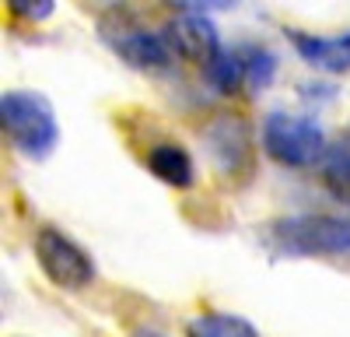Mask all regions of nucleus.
Listing matches in <instances>:
<instances>
[{"label":"nucleus","mask_w":350,"mask_h":337,"mask_svg":"<svg viewBox=\"0 0 350 337\" xmlns=\"http://www.w3.org/2000/svg\"><path fill=\"white\" fill-rule=\"evenodd\" d=\"M259 239L277 260L343 257V253H350V218L326 214V211L287 214V218H273L270 225H262Z\"/></svg>","instance_id":"f257e3e1"},{"label":"nucleus","mask_w":350,"mask_h":337,"mask_svg":"<svg viewBox=\"0 0 350 337\" xmlns=\"http://www.w3.org/2000/svg\"><path fill=\"white\" fill-rule=\"evenodd\" d=\"M0 127L28 158H49L53 148L60 145V123H56L53 102L28 88H11L0 95Z\"/></svg>","instance_id":"f03ea898"},{"label":"nucleus","mask_w":350,"mask_h":337,"mask_svg":"<svg viewBox=\"0 0 350 337\" xmlns=\"http://www.w3.org/2000/svg\"><path fill=\"white\" fill-rule=\"evenodd\" d=\"M259 145L273 162L287 168H308L323 162L329 140L312 116H295V112H270L259 127Z\"/></svg>","instance_id":"7ed1b4c3"},{"label":"nucleus","mask_w":350,"mask_h":337,"mask_svg":"<svg viewBox=\"0 0 350 337\" xmlns=\"http://www.w3.org/2000/svg\"><path fill=\"white\" fill-rule=\"evenodd\" d=\"M32 249H36V264L46 274V281L64 292H84L98 274L92 253L77 239H70L64 229H56V225H39L32 236Z\"/></svg>","instance_id":"20e7f679"},{"label":"nucleus","mask_w":350,"mask_h":337,"mask_svg":"<svg viewBox=\"0 0 350 337\" xmlns=\"http://www.w3.org/2000/svg\"><path fill=\"white\" fill-rule=\"evenodd\" d=\"M98 36L133 71H165L172 64V49H168L165 36H158V32H151V28L137 25L126 14L102 18L98 21Z\"/></svg>","instance_id":"39448f33"},{"label":"nucleus","mask_w":350,"mask_h":337,"mask_svg":"<svg viewBox=\"0 0 350 337\" xmlns=\"http://www.w3.org/2000/svg\"><path fill=\"white\" fill-rule=\"evenodd\" d=\"M203 145H207V158L224 179L245 183L256 168V140L252 130L245 127L242 116H217L207 130H203Z\"/></svg>","instance_id":"423d86ee"},{"label":"nucleus","mask_w":350,"mask_h":337,"mask_svg":"<svg viewBox=\"0 0 350 337\" xmlns=\"http://www.w3.org/2000/svg\"><path fill=\"white\" fill-rule=\"evenodd\" d=\"M186 8L183 14H175L168 25H165V42L172 49V56H179L183 64H193L200 71H207L217 56H221V36H217V28L214 21L203 14V11H193L189 4H179Z\"/></svg>","instance_id":"0eeeda50"},{"label":"nucleus","mask_w":350,"mask_h":337,"mask_svg":"<svg viewBox=\"0 0 350 337\" xmlns=\"http://www.w3.org/2000/svg\"><path fill=\"white\" fill-rule=\"evenodd\" d=\"M295 42L298 56L315 67V71H329V74H343L350 71V32L340 36H308V32H287Z\"/></svg>","instance_id":"6e6552de"},{"label":"nucleus","mask_w":350,"mask_h":337,"mask_svg":"<svg viewBox=\"0 0 350 337\" xmlns=\"http://www.w3.org/2000/svg\"><path fill=\"white\" fill-rule=\"evenodd\" d=\"M144 165H148L165 186H175V190H186L196 179L193 155L183 145H175V140H154L148 148V155H144Z\"/></svg>","instance_id":"1a4fd4ad"},{"label":"nucleus","mask_w":350,"mask_h":337,"mask_svg":"<svg viewBox=\"0 0 350 337\" xmlns=\"http://www.w3.org/2000/svg\"><path fill=\"white\" fill-rule=\"evenodd\" d=\"M323 183L333 197L350 201V130L340 134L336 140H329V148L323 155Z\"/></svg>","instance_id":"9d476101"},{"label":"nucleus","mask_w":350,"mask_h":337,"mask_svg":"<svg viewBox=\"0 0 350 337\" xmlns=\"http://www.w3.org/2000/svg\"><path fill=\"white\" fill-rule=\"evenodd\" d=\"M186 337H259V330L239 313H200L186 323Z\"/></svg>","instance_id":"9b49d317"},{"label":"nucleus","mask_w":350,"mask_h":337,"mask_svg":"<svg viewBox=\"0 0 350 337\" xmlns=\"http://www.w3.org/2000/svg\"><path fill=\"white\" fill-rule=\"evenodd\" d=\"M203 74H207L214 92H221V95H239L245 88V64H242L239 49H221V56Z\"/></svg>","instance_id":"f8f14e48"},{"label":"nucleus","mask_w":350,"mask_h":337,"mask_svg":"<svg viewBox=\"0 0 350 337\" xmlns=\"http://www.w3.org/2000/svg\"><path fill=\"white\" fill-rule=\"evenodd\" d=\"M239 56H242V64H245V84L249 88H270V81L277 74V56L267 49V46H259V42H249V46H239Z\"/></svg>","instance_id":"ddd939ff"},{"label":"nucleus","mask_w":350,"mask_h":337,"mask_svg":"<svg viewBox=\"0 0 350 337\" xmlns=\"http://www.w3.org/2000/svg\"><path fill=\"white\" fill-rule=\"evenodd\" d=\"M4 8H8L11 14L25 18V21H46V18L56 11L53 0H8Z\"/></svg>","instance_id":"4468645a"},{"label":"nucleus","mask_w":350,"mask_h":337,"mask_svg":"<svg viewBox=\"0 0 350 337\" xmlns=\"http://www.w3.org/2000/svg\"><path fill=\"white\" fill-rule=\"evenodd\" d=\"M130 337H168L165 330H158V327H133L130 330Z\"/></svg>","instance_id":"2eb2a0df"}]
</instances>
